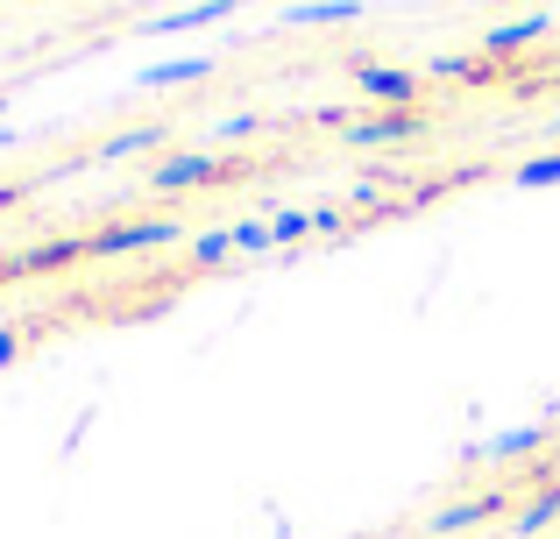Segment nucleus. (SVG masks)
Here are the masks:
<instances>
[{
	"mask_svg": "<svg viewBox=\"0 0 560 539\" xmlns=\"http://www.w3.org/2000/svg\"><path fill=\"white\" fill-rule=\"evenodd\" d=\"M185 227L171 221V213H150V221H114L100 227V235H85V256H100V263H121V256H142V249H171Z\"/></svg>",
	"mask_w": 560,
	"mask_h": 539,
	"instance_id": "obj_1",
	"label": "nucleus"
},
{
	"mask_svg": "<svg viewBox=\"0 0 560 539\" xmlns=\"http://www.w3.org/2000/svg\"><path fill=\"white\" fill-rule=\"evenodd\" d=\"M355 93L362 99H383V107H419V85H425V71L419 65H376V57H355Z\"/></svg>",
	"mask_w": 560,
	"mask_h": 539,
	"instance_id": "obj_2",
	"label": "nucleus"
},
{
	"mask_svg": "<svg viewBox=\"0 0 560 539\" xmlns=\"http://www.w3.org/2000/svg\"><path fill=\"white\" fill-rule=\"evenodd\" d=\"M334 128H341L348 150H390V142L425 136V114L419 107H383V114H370V121H334Z\"/></svg>",
	"mask_w": 560,
	"mask_h": 539,
	"instance_id": "obj_3",
	"label": "nucleus"
},
{
	"mask_svg": "<svg viewBox=\"0 0 560 539\" xmlns=\"http://www.w3.org/2000/svg\"><path fill=\"white\" fill-rule=\"evenodd\" d=\"M220 178V156L213 150H178V156H164V164L150 171V192L156 199H178V192H199V185H213Z\"/></svg>",
	"mask_w": 560,
	"mask_h": 539,
	"instance_id": "obj_4",
	"label": "nucleus"
},
{
	"mask_svg": "<svg viewBox=\"0 0 560 539\" xmlns=\"http://www.w3.org/2000/svg\"><path fill=\"white\" fill-rule=\"evenodd\" d=\"M164 136H171L164 121H142V128H121V136H107V142H100V150H85V156H79V171H85V164H128V156L156 150V142H164Z\"/></svg>",
	"mask_w": 560,
	"mask_h": 539,
	"instance_id": "obj_5",
	"label": "nucleus"
},
{
	"mask_svg": "<svg viewBox=\"0 0 560 539\" xmlns=\"http://www.w3.org/2000/svg\"><path fill=\"white\" fill-rule=\"evenodd\" d=\"M362 0H299V8H277V28H334V22H362Z\"/></svg>",
	"mask_w": 560,
	"mask_h": 539,
	"instance_id": "obj_6",
	"label": "nucleus"
},
{
	"mask_svg": "<svg viewBox=\"0 0 560 539\" xmlns=\"http://www.w3.org/2000/svg\"><path fill=\"white\" fill-rule=\"evenodd\" d=\"M553 28V14L539 8V14H518V22H497L490 36H482V57H511V50H525V43H539Z\"/></svg>",
	"mask_w": 560,
	"mask_h": 539,
	"instance_id": "obj_7",
	"label": "nucleus"
},
{
	"mask_svg": "<svg viewBox=\"0 0 560 539\" xmlns=\"http://www.w3.org/2000/svg\"><path fill=\"white\" fill-rule=\"evenodd\" d=\"M213 65H220V57H178V65H142V71H136V85H142V93H164V85H199V79H213Z\"/></svg>",
	"mask_w": 560,
	"mask_h": 539,
	"instance_id": "obj_8",
	"label": "nucleus"
},
{
	"mask_svg": "<svg viewBox=\"0 0 560 539\" xmlns=\"http://www.w3.org/2000/svg\"><path fill=\"white\" fill-rule=\"evenodd\" d=\"M85 256V235H57V242H43V249H22V256H8V277H22V270H57V263H79Z\"/></svg>",
	"mask_w": 560,
	"mask_h": 539,
	"instance_id": "obj_9",
	"label": "nucleus"
},
{
	"mask_svg": "<svg viewBox=\"0 0 560 539\" xmlns=\"http://www.w3.org/2000/svg\"><path fill=\"white\" fill-rule=\"evenodd\" d=\"M234 0H191V8H171V14H150L142 22V36H178V28H206V22H220Z\"/></svg>",
	"mask_w": 560,
	"mask_h": 539,
	"instance_id": "obj_10",
	"label": "nucleus"
},
{
	"mask_svg": "<svg viewBox=\"0 0 560 539\" xmlns=\"http://www.w3.org/2000/svg\"><path fill=\"white\" fill-rule=\"evenodd\" d=\"M497 512H504V497H462V504H440L425 526L433 532H462V526H482V518H497Z\"/></svg>",
	"mask_w": 560,
	"mask_h": 539,
	"instance_id": "obj_11",
	"label": "nucleus"
},
{
	"mask_svg": "<svg viewBox=\"0 0 560 539\" xmlns=\"http://www.w3.org/2000/svg\"><path fill=\"white\" fill-rule=\"evenodd\" d=\"M547 441L539 426H504V433H490V441L476 447V461H504V455H533V447Z\"/></svg>",
	"mask_w": 560,
	"mask_h": 539,
	"instance_id": "obj_12",
	"label": "nucleus"
},
{
	"mask_svg": "<svg viewBox=\"0 0 560 539\" xmlns=\"http://www.w3.org/2000/svg\"><path fill=\"white\" fill-rule=\"evenodd\" d=\"M191 263H199V270H213V263H228V256H234V221L228 227H199V235H191Z\"/></svg>",
	"mask_w": 560,
	"mask_h": 539,
	"instance_id": "obj_13",
	"label": "nucleus"
},
{
	"mask_svg": "<svg viewBox=\"0 0 560 539\" xmlns=\"http://www.w3.org/2000/svg\"><path fill=\"white\" fill-rule=\"evenodd\" d=\"M490 57H433V65H425V79H462V85H482L490 79Z\"/></svg>",
	"mask_w": 560,
	"mask_h": 539,
	"instance_id": "obj_14",
	"label": "nucleus"
},
{
	"mask_svg": "<svg viewBox=\"0 0 560 539\" xmlns=\"http://www.w3.org/2000/svg\"><path fill=\"white\" fill-rule=\"evenodd\" d=\"M511 185H525V192H547V185H560V150L553 156H525V164L511 171Z\"/></svg>",
	"mask_w": 560,
	"mask_h": 539,
	"instance_id": "obj_15",
	"label": "nucleus"
},
{
	"mask_svg": "<svg viewBox=\"0 0 560 539\" xmlns=\"http://www.w3.org/2000/svg\"><path fill=\"white\" fill-rule=\"evenodd\" d=\"M270 249H277L270 221H234V256H270Z\"/></svg>",
	"mask_w": 560,
	"mask_h": 539,
	"instance_id": "obj_16",
	"label": "nucleus"
},
{
	"mask_svg": "<svg viewBox=\"0 0 560 539\" xmlns=\"http://www.w3.org/2000/svg\"><path fill=\"white\" fill-rule=\"evenodd\" d=\"M553 518H560V490H547V497L525 504V512H518V532H547Z\"/></svg>",
	"mask_w": 560,
	"mask_h": 539,
	"instance_id": "obj_17",
	"label": "nucleus"
},
{
	"mask_svg": "<svg viewBox=\"0 0 560 539\" xmlns=\"http://www.w3.org/2000/svg\"><path fill=\"white\" fill-rule=\"evenodd\" d=\"M256 114H228V121H213V142H248V136H256Z\"/></svg>",
	"mask_w": 560,
	"mask_h": 539,
	"instance_id": "obj_18",
	"label": "nucleus"
},
{
	"mask_svg": "<svg viewBox=\"0 0 560 539\" xmlns=\"http://www.w3.org/2000/svg\"><path fill=\"white\" fill-rule=\"evenodd\" d=\"M270 235H277V242H299V235H313V213H299V207H291V213H277V221H270Z\"/></svg>",
	"mask_w": 560,
	"mask_h": 539,
	"instance_id": "obj_19",
	"label": "nucleus"
},
{
	"mask_svg": "<svg viewBox=\"0 0 560 539\" xmlns=\"http://www.w3.org/2000/svg\"><path fill=\"white\" fill-rule=\"evenodd\" d=\"M14 355H22V333H8V327H0V370H8Z\"/></svg>",
	"mask_w": 560,
	"mask_h": 539,
	"instance_id": "obj_20",
	"label": "nucleus"
},
{
	"mask_svg": "<svg viewBox=\"0 0 560 539\" xmlns=\"http://www.w3.org/2000/svg\"><path fill=\"white\" fill-rule=\"evenodd\" d=\"M476 8H497V0H476Z\"/></svg>",
	"mask_w": 560,
	"mask_h": 539,
	"instance_id": "obj_21",
	"label": "nucleus"
}]
</instances>
